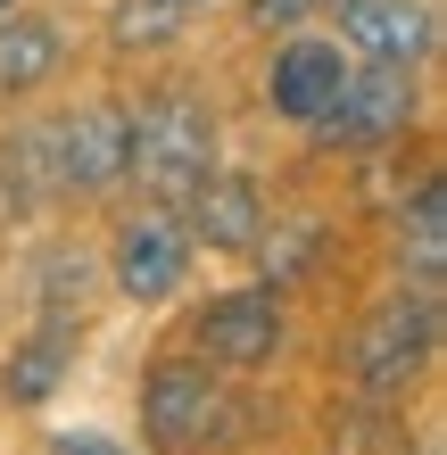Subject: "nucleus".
I'll use <instances>...</instances> for the list:
<instances>
[{"mask_svg":"<svg viewBox=\"0 0 447 455\" xmlns=\"http://www.w3.org/2000/svg\"><path fill=\"white\" fill-rule=\"evenodd\" d=\"M241 397L216 364H191V356H157L149 381H141V439L149 455H224L241 447Z\"/></svg>","mask_w":447,"mask_h":455,"instance_id":"1","label":"nucleus"},{"mask_svg":"<svg viewBox=\"0 0 447 455\" xmlns=\"http://www.w3.org/2000/svg\"><path fill=\"white\" fill-rule=\"evenodd\" d=\"M216 174V116L199 92H157L133 108V141H124V182H141L149 207H182Z\"/></svg>","mask_w":447,"mask_h":455,"instance_id":"2","label":"nucleus"},{"mask_svg":"<svg viewBox=\"0 0 447 455\" xmlns=\"http://www.w3.org/2000/svg\"><path fill=\"white\" fill-rule=\"evenodd\" d=\"M431 356H439V290H398V299H381L356 323L348 381L364 397H398V389H414L431 372Z\"/></svg>","mask_w":447,"mask_h":455,"instance_id":"3","label":"nucleus"},{"mask_svg":"<svg viewBox=\"0 0 447 455\" xmlns=\"http://www.w3.org/2000/svg\"><path fill=\"white\" fill-rule=\"evenodd\" d=\"M124 141H133V108L116 100H84L75 116H59L50 132H34V149L50 157L42 182L50 191H75V199H100L124 182Z\"/></svg>","mask_w":447,"mask_h":455,"instance_id":"4","label":"nucleus"},{"mask_svg":"<svg viewBox=\"0 0 447 455\" xmlns=\"http://www.w3.org/2000/svg\"><path fill=\"white\" fill-rule=\"evenodd\" d=\"M323 17H339V50H356L364 67H423L439 50L431 0H331Z\"/></svg>","mask_w":447,"mask_h":455,"instance_id":"5","label":"nucleus"},{"mask_svg":"<svg viewBox=\"0 0 447 455\" xmlns=\"http://www.w3.org/2000/svg\"><path fill=\"white\" fill-rule=\"evenodd\" d=\"M116 290L124 299H174L182 274H191V232H182L174 207H141V216H124L116 224Z\"/></svg>","mask_w":447,"mask_h":455,"instance_id":"6","label":"nucleus"},{"mask_svg":"<svg viewBox=\"0 0 447 455\" xmlns=\"http://www.w3.org/2000/svg\"><path fill=\"white\" fill-rule=\"evenodd\" d=\"M199 356L216 372H257L282 356V299L274 290H224L199 307Z\"/></svg>","mask_w":447,"mask_h":455,"instance_id":"7","label":"nucleus"},{"mask_svg":"<svg viewBox=\"0 0 447 455\" xmlns=\"http://www.w3.org/2000/svg\"><path fill=\"white\" fill-rule=\"evenodd\" d=\"M339 84H348V50L323 42V34H291L274 50V67H266V100H274V116H291V124H323L331 116V100Z\"/></svg>","mask_w":447,"mask_h":455,"instance_id":"8","label":"nucleus"},{"mask_svg":"<svg viewBox=\"0 0 447 455\" xmlns=\"http://www.w3.org/2000/svg\"><path fill=\"white\" fill-rule=\"evenodd\" d=\"M414 116V67H348V84H339L331 100V116L315 124L323 141H389Z\"/></svg>","mask_w":447,"mask_h":455,"instance_id":"9","label":"nucleus"},{"mask_svg":"<svg viewBox=\"0 0 447 455\" xmlns=\"http://www.w3.org/2000/svg\"><path fill=\"white\" fill-rule=\"evenodd\" d=\"M182 216V232L191 240H207V249H257V232H266V199H257V182L249 174H207L191 199L174 207Z\"/></svg>","mask_w":447,"mask_h":455,"instance_id":"10","label":"nucleus"},{"mask_svg":"<svg viewBox=\"0 0 447 455\" xmlns=\"http://www.w3.org/2000/svg\"><path fill=\"white\" fill-rule=\"evenodd\" d=\"M59 59H67L59 17H34V9H9V17H0V100H25L34 84H50Z\"/></svg>","mask_w":447,"mask_h":455,"instance_id":"11","label":"nucleus"},{"mask_svg":"<svg viewBox=\"0 0 447 455\" xmlns=\"http://www.w3.org/2000/svg\"><path fill=\"white\" fill-rule=\"evenodd\" d=\"M67 356H75V323H67V315H50L42 331H25V339L9 347V372H0L9 406H42V397L67 381Z\"/></svg>","mask_w":447,"mask_h":455,"instance_id":"12","label":"nucleus"},{"mask_svg":"<svg viewBox=\"0 0 447 455\" xmlns=\"http://www.w3.org/2000/svg\"><path fill=\"white\" fill-rule=\"evenodd\" d=\"M398 265L414 274V290H439L447 274V182L439 174L398 207Z\"/></svg>","mask_w":447,"mask_h":455,"instance_id":"13","label":"nucleus"},{"mask_svg":"<svg viewBox=\"0 0 447 455\" xmlns=\"http://www.w3.org/2000/svg\"><path fill=\"white\" fill-rule=\"evenodd\" d=\"M182 0H116L108 9V42L116 50H166L174 34H182Z\"/></svg>","mask_w":447,"mask_h":455,"instance_id":"14","label":"nucleus"},{"mask_svg":"<svg viewBox=\"0 0 447 455\" xmlns=\"http://www.w3.org/2000/svg\"><path fill=\"white\" fill-rule=\"evenodd\" d=\"M315 249H323V224H282V232L266 240V290H274V299L315 265Z\"/></svg>","mask_w":447,"mask_h":455,"instance_id":"15","label":"nucleus"},{"mask_svg":"<svg viewBox=\"0 0 447 455\" xmlns=\"http://www.w3.org/2000/svg\"><path fill=\"white\" fill-rule=\"evenodd\" d=\"M331 0H249V25H266V34H299L307 17H323Z\"/></svg>","mask_w":447,"mask_h":455,"instance_id":"16","label":"nucleus"},{"mask_svg":"<svg viewBox=\"0 0 447 455\" xmlns=\"http://www.w3.org/2000/svg\"><path fill=\"white\" fill-rule=\"evenodd\" d=\"M50 455H124V447L100 439V431H67V439H50Z\"/></svg>","mask_w":447,"mask_h":455,"instance_id":"17","label":"nucleus"},{"mask_svg":"<svg viewBox=\"0 0 447 455\" xmlns=\"http://www.w3.org/2000/svg\"><path fill=\"white\" fill-rule=\"evenodd\" d=\"M9 9H17V0H0V17H9Z\"/></svg>","mask_w":447,"mask_h":455,"instance_id":"18","label":"nucleus"},{"mask_svg":"<svg viewBox=\"0 0 447 455\" xmlns=\"http://www.w3.org/2000/svg\"><path fill=\"white\" fill-rule=\"evenodd\" d=\"M182 9H199V0H182Z\"/></svg>","mask_w":447,"mask_h":455,"instance_id":"19","label":"nucleus"},{"mask_svg":"<svg viewBox=\"0 0 447 455\" xmlns=\"http://www.w3.org/2000/svg\"><path fill=\"white\" fill-rule=\"evenodd\" d=\"M423 455H439V447H423Z\"/></svg>","mask_w":447,"mask_h":455,"instance_id":"20","label":"nucleus"}]
</instances>
